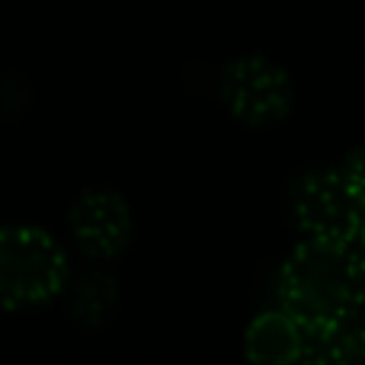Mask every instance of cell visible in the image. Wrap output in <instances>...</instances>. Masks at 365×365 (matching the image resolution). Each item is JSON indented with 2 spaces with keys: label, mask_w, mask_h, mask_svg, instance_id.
I'll list each match as a JSON object with an SVG mask.
<instances>
[{
  "label": "cell",
  "mask_w": 365,
  "mask_h": 365,
  "mask_svg": "<svg viewBox=\"0 0 365 365\" xmlns=\"http://www.w3.org/2000/svg\"><path fill=\"white\" fill-rule=\"evenodd\" d=\"M279 308L302 324L356 321L365 308V272L353 244L304 237L276 276Z\"/></svg>",
  "instance_id": "1"
},
{
  "label": "cell",
  "mask_w": 365,
  "mask_h": 365,
  "mask_svg": "<svg viewBox=\"0 0 365 365\" xmlns=\"http://www.w3.org/2000/svg\"><path fill=\"white\" fill-rule=\"evenodd\" d=\"M68 289V253L42 227H0V308H32Z\"/></svg>",
  "instance_id": "2"
},
{
  "label": "cell",
  "mask_w": 365,
  "mask_h": 365,
  "mask_svg": "<svg viewBox=\"0 0 365 365\" xmlns=\"http://www.w3.org/2000/svg\"><path fill=\"white\" fill-rule=\"evenodd\" d=\"M218 100L234 122L247 128H269L289 119L295 106V81L276 58L250 51L221 68Z\"/></svg>",
  "instance_id": "3"
},
{
  "label": "cell",
  "mask_w": 365,
  "mask_h": 365,
  "mask_svg": "<svg viewBox=\"0 0 365 365\" xmlns=\"http://www.w3.org/2000/svg\"><path fill=\"white\" fill-rule=\"evenodd\" d=\"M289 215L308 240L356 244L365 227V208L343 180L340 167H314L292 182Z\"/></svg>",
  "instance_id": "4"
},
{
  "label": "cell",
  "mask_w": 365,
  "mask_h": 365,
  "mask_svg": "<svg viewBox=\"0 0 365 365\" xmlns=\"http://www.w3.org/2000/svg\"><path fill=\"white\" fill-rule=\"evenodd\" d=\"M68 227L77 250L96 263L125 253L135 234L132 208L115 189H87L77 195L68 212Z\"/></svg>",
  "instance_id": "5"
},
{
  "label": "cell",
  "mask_w": 365,
  "mask_h": 365,
  "mask_svg": "<svg viewBox=\"0 0 365 365\" xmlns=\"http://www.w3.org/2000/svg\"><path fill=\"white\" fill-rule=\"evenodd\" d=\"M302 349H304L302 321H295L285 308L259 311L244 330V356L250 362H263V365L302 362Z\"/></svg>",
  "instance_id": "6"
},
{
  "label": "cell",
  "mask_w": 365,
  "mask_h": 365,
  "mask_svg": "<svg viewBox=\"0 0 365 365\" xmlns=\"http://www.w3.org/2000/svg\"><path fill=\"white\" fill-rule=\"evenodd\" d=\"M115 302H119L115 279H109L106 272H87L71 285V311L87 327L106 324L115 311Z\"/></svg>",
  "instance_id": "7"
},
{
  "label": "cell",
  "mask_w": 365,
  "mask_h": 365,
  "mask_svg": "<svg viewBox=\"0 0 365 365\" xmlns=\"http://www.w3.org/2000/svg\"><path fill=\"white\" fill-rule=\"evenodd\" d=\"M340 173H343V180L349 182L353 195L359 199V205L365 208V145H356L353 151L343 158Z\"/></svg>",
  "instance_id": "8"
},
{
  "label": "cell",
  "mask_w": 365,
  "mask_h": 365,
  "mask_svg": "<svg viewBox=\"0 0 365 365\" xmlns=\"http://www.w3.org/2000/svg\"><path fill=\"white\" fill-rule=\"evenodd\" d=\"M356 340H359V359L365 362V308H362V314L356 317Z\"/></svg>",
  "instance_id": "9"
},
{
  "label": "cell",
  "mask_w": 365,
  "mask_h": 365,
  "mask_svg": "<svg viewBox=\"0 0 365 365\" xmlns=\"http://www.w3.org/2000/svg\"><path fill=\"white\" fill-rule=\"evenodd\" d=\"M356 253H359V263H362V272H365V227H362V234L356 237Z\"/></svg>",
  "instance_id": "10"
}]
</instances>
